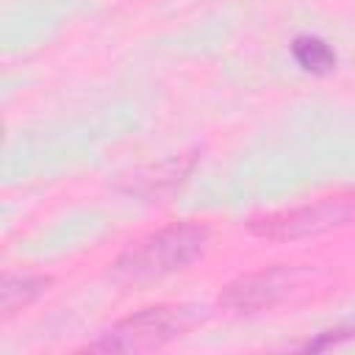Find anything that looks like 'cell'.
<instances>
[{"label": "cell", "instance_id": "3", "mask_svg": "<svg viewBox=\"0 0 355 355\" xmlns=\"http://www.w3.org/2000/svg\"><path fill=\"white\" fill-rule=\"evenodd\" d=\"M178 333V316L172 308H144L116 322L103 338L89 344V352H150L166 344Z\"/></svg>", "mask_w": 355, "mask_h": 355}, {"label": "cell", "instance_id": "2", "mask_svg": "<svg viewBox=\"0 0 355 355\" xmlns=\"http://www.w3.org/2000/svg\"><path fill=\"white\" fill-rule=\"evenodd\" d=\"M349 222H355V194H341V197H327L319 202H308V205H297L288 211L252 219L250 230L261 239L294 241V239L327 233Z\"/></svg>", "mask_w": 355, "mask_h": 355}, {"label": "cell", "instance_id": "4", "mask_svg": "<svg viewBox=\"0 0 355 355\" xmlns=\"http://www.w3.org/2000/svg\"><path fill=\"white\" fill-rule=\"evenodd\" d=\"M291 286H294V269L272 266V269L233 280L222 294V305L233 311H258V308L275 305L283 294H288Z\"/></svg>", "mask_w": 355, "mask_h": 355}, {"label": "cell", "instance_id": "1", "mask_svg": "<svg viewBox=\"0 0 355 355\" xmlns=\"http://www.w3.org/2000/svg\"><path fill=\"white\" fill-rule=\"evenodd\" d=\"M205 239L208 236L200 225L183 222V225L164 227V230L136 241L133 247H128L119 255V261L114 263V275L119 280L144 283V280H155V277L180 272L202 255Z\"/></svg>", "mask_w": 355, "mask_h": 355}, {"label": "cell", "instance_id": "6", "mask_svg": "<svg viewBox=\"0 0 355 355\" xmlns=\"http://www.w3.org/2000/svg\"><path fill=\"white\" fill-rule=\"evenodd\" d=\"M294 58L308 72H327L336 64L333 50L319 39H297L294 42Z\"/></svg>", "mask_w": 355, "mask_h": 355}, {"label": "cell", "instance_id": "5", "mask_svg": "<svg viewBox=\"0 0 355 355\" xmlns=\"http://www.w3.org/2000/svg\"><path fill=\"white\" fill-rule=\"evenodd\" d=\"M47 286V277H33V275H19V277H6L3 280V313L11 316L19 308L31 305Z\"/></svg>", "mask_w": 355, "mask_h": 355}]
</instances>
